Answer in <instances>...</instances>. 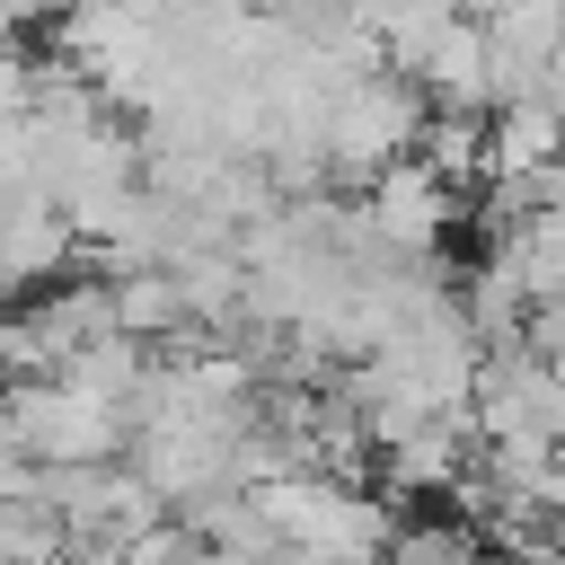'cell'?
I'll list each match as a JSON object with an SVG mask.
<instances>
[{
	"label": "cell",
	"mask_w": 565,
	"mask_h": 565,
	"mask_svg": "<svg viewBox=\"0 0 565 565\" xmlns=\"http://www.w3.org/2000/svg\"><path fill=\"white\" fill-rule=\"evenodd\" d=\"M415 124H424V97H415L406 79H388V71L353 79V88L327 106V177H362V185H371L380 168L406 159Z\"/></svg>",
	"instance_id": "obj_1"
},
{
	"label": "cell",
	"mask_w": 565,
	"mask_h": 565,
	"mask_svg": "<svg viewBox=\"0 0 565 565\" xmlns=\"http://www.w3.org/2000/svg\"><path fill=\"white\" fill-rule=\"evenodd\" d=\"M9 424H18V450H26L35 468H115V459H124V415L71 397L62 380L9 388Z\"/></svg>",
	"instance_id": "obj_2"
},
{
	"label": "cell",
	"mask_w": 565,
	"mask_h": 565,
	"mask_svg": "<svg viewBox=\"0 0 565 565\" xmlns=\"http://www.w3.org/2000/svg\"><path fill=\"white\" fill-rule=\"evenodd\" d=\"M450 212H459V194L406 150L397 168H380L371 177V194H362V221H371V238L388 247V256H406V265H424L433 247H441V230H450Z\"/></svg>",
	"instance_id": "obj_3"
},
{
	"label": "cell",
	"mask_w": 565,
	"mask_h": 565,
	"mask_svg": "<svg viewBox=\"0 0 565 565\" xmlns=\"http://www.w3.org/2000/svg\"><path fill=\"white\" fill-rule=\"evenodd\" d=\"M468 450H477L468 415H441V424H415L406 441H388L371 468H380L388 494H450V486L468 477Z\"/></svg>",
	"instance_id": "obj_4"
},
{
	"label": "cell",
	"mask_w": 565,
	"mask_h": 565,
	"mask_svg": "<svg viewBox=\"0 0 565 565\" xmlns=\"http://www.w3.org/2000/svg\"><path fill=\"white\" fill-rule=\"evenodd\" d=\"M168 291H177V318L185 327H238L247 274H238V256H177L168 265Z\"/></svg>",
	"instance_id": "obj_5"
},
{
	"label": "cell",
	"mask_w": 565,
	"mask_h": 565,
	"mask_svg": "<svg viewBox=\"0 0 565 565\" xmlns=\"http://www.w3.org/2000/svg\"><path fill=\"white\" fill-rule=\"evenodd\" d=\"M415 141H424L415 159H424V168H433V177H441L450 194L486 177V115H433V106H424V124H415Z\"/></svg>",
	"instance_id": "obj_6"
},
{
	"label": "cell",
	"mask_w": 565,
	"mask_h": 565,
	"mask_svg": "<svg viewBox=\"0 0 565 565\" xmlns=\"http://www.w3.org/2000/svg\"><path fill=\"white\" fill-rule=\"evenodd\" d=\"M477 35H486V53L539 71V62L565 44V9H494V18H477Z\"/></svg>",
	"instance_id": "obj_7"
},
{
	"label": "cell",
	"mask_w": 565,
	"mask_h": 565,
	"mask_svg": "<svg viewBox=\"0 0 565 565\" xmlns=\"http://www.w3.org/2000/svg\"><path fill=\"white\" fill-rule=\"evenodd\" d=\"M380 565H486V547H477L468 521H397Z\"/></svg>",
	"instance_id": "obj_8"
}]
</instances>
